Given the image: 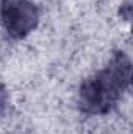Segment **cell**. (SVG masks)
<instances>
[{
    "label": "cell",
    "instance_id": "7a4b0ae2",
    "mask_svg": "<svg viewBox=\"0 0 133 134\" xmlns=\"http://www.w3.org/2000/svg\"><path fill=\"white\" fill-rule=\"evenodd\" d=\"M0 16L6 33L16 39L25 37L39 20L38 8L30 0H2Z\"/></svg>",
    "mask_w": 133,
    "mask_h": 134
},
{
    "label": "cell",
    "instance_id": "6da1fadb",
    "mask_svg": "<svg viewBox=\"0 0 133 134\" xmlns=\"http://www.w3.org/2000/svg\"><path fill=\"white\" fill-rule=\"evenodd\" d=\"M130 76L132 64L129 56L117 53L103 70L81 84L78 94L80 109L89 115L108 112L129 87Z\"/></svg>",
    "mask_w": 133,
    "mask_h": 134
},
{
    "label": "cell",
    "instance_id": "3957f363",
    "mask_svg": "<svg viewBox=\"0 0 133 134\" xmlns=\"http://www.w3.org/2000/svg\"><path fill=\"white\" fill-rule=\"evenodd\" d=\"M5 104H6V91H5V87H3V84L0 83V112L3 111V108H5Z\"/></svg>",
    "mask_w": 133,
    "mask_h": 134
}]
</instances>
